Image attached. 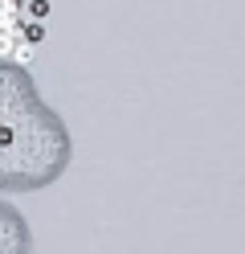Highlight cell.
<instances>
[{
  "mask_svg": "<svg viewBox=\"0 0 245 254\" xmlns=\"http://www.w3.org/2000/svg\"><path fill=\"white\" fill-rule=\"evenodd\" d=\"M21 12H29V17L41 25V21L49 17V12H53V8H49V0H29V4H21Z\"/></svg>",
  "mask_w": 245,
  "mask_h": 254,
  "instance_id": "2",
  "label": "cell"
},
{
  "mask_svg": "<svg viewBox=\"0 0 245 254\" xmlns=\"http://www.w3.org/2000/svg\"><path fill=\"white\" fill-rule=\"evenodd\" d=\"M16 25H21V4L0 0V33H16Z\"/></svg>",
  "mask_w": 245,
  "mask_h": 254,
  "instance_id": "1",
  "label": "cell"
},
{
  "mask_svg": "<svg viewBox=\"0 0 245 254\" xmlns=\"http://www.w3.org/2000/svg\"><path fill=\"white\" fill-rule=\"evenodd\" d=\"M8 58H16V62H21V66H33V58H37V50H33V45H25V41H16Z\"/></svg>",
  "mask_w": 245,
  "mask_h": 254,
  "instance_id": "3",
  "label": "cell"
},
{
  "mask_svg": "<svg viewBox=\"0 0 245 254\" xmlns=\"http://www.w3.org/2000/svg\"><path fill=\"white\" fill-rule=\"evenodd\" d=\"M12 45H16L12 33H0V58H8V54H12Z\"/></svg>",
  "mask_w": 245,
  "mask_h": 254,
  "instance_id": "4",
  "label": "cell"
}]
</instances>
